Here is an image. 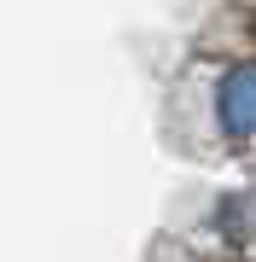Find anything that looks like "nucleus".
Instances as JSON below:
<instances>
[{
	"label": "nucleus",
	"instance_id": "1",
	"mask_svg": "<svg viewBox=\"0 0 256 262\" xmlns=\"http://www.w3.org/2000/svg\"><path fill=\"white\" fill-rule=\"evenodd\" d=\"M187 105L204 117V134L227 151L256 146V53L204 64V82H180Z\"/></svg>",
	"mask_w": 256,
	"mask_h": 262
}]
</instances>
